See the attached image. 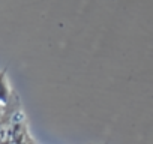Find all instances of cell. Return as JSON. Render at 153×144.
I'll list each match as a JSON object with an SVG mask.
<instances>
[{
  "instance_id": "obj_2",
  "label": "cell",
  "mask_w": 153,
  "mask_h": 144,
  "mask_svg": "<svg viewBox=\"0 0 153 144\" xmlns=\"http://www.w3.org/2000/svg\"><path fill=\"white\" fill-rule=\"evenodd\" d=\"M0 144H9V143H3V141H0Z\"/></svg>"
},
{
  "instance_id": "obj_1",
  "label": "cell",
  "mask_w": 153,
  "mask_h": 144,
  "mask_svg": "<svg viewBox=\"0 0 153 144\" xmlns=\"http://www.w3.org/2000/svg\"><path fill=\"white\" fill-rule=\"evenodd\" d=\"M6 84L3 81V74H0V99H5L6 101Z\"/></svg>"
}]
</instances>
